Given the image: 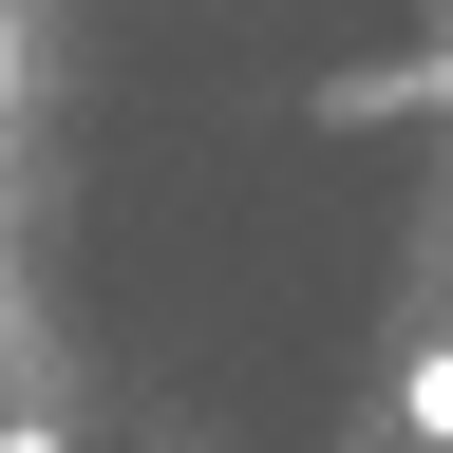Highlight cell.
I'll return each mask as SVG.
<instances>
[{
    "instance_id": "obj_1",
    "label": "cell",
    "mask_w": 453,
    "mask_h": 453,
    "mask_svg": "<svg viewBox=\"0 0 453 453\" xmlns=\"http://www.w3.org/2000/svg\"><path fill=\"white\" fill-rule=\"evenodd\" d=\"M396 416H416V453H453V340H416V378H396Z\"/></svg>"
},
{
    "instance_id": "obj_2",
    "label": "cell",
    "mask_w": 453,
    "mask_h": 453,
    "mask_svg": "<svg viewBox=\"0 0 453 453\" xmlns=\"http://www.w3.org/2000/svg\"><path fill=\"white\" fill-rule=\"evenodd\" d=\"M0 151H19V0H0Z\"/></svg>"
},
{
    "instance_id": "obj_3",
    "label": "cell",
    "mask_w": 453,
    "mask_h": 453,
    "mask_svg": "<svg viewBox=\"0 0 453 453\" xmlns=\"http://www.w3.org/2000/svg\"><path fill=\"white\" fill-rule=\"evenodd\" d=\"M0 453H76V434H38V416H0Z\"/></svg>"
}]
</instances>
